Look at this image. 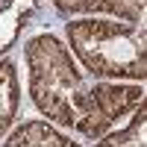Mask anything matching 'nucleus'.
I'll return each mask as SVG.
<instances>
[{"label": "nucleus", "instance_id": "4", "mask_svg": "<svg viewBox=\"0 0 147 147\" xmlns=\"http://www.w3.org/2000/svg\"><path fill=\"white\" fill-rule=\"evenodd\" d=\"M53 12L62 18H82V15H103L118 21H144L147 0H50Z\"/></svg>", "mask_w": 147, "mask_h": 147}, {"label": "nucleus", "instance_id": "5", "mask_svg": "<svg viewBox=\"0 0 147 147\" xmlns=\"http://www.w3.org/2000/svg\"><path fill=\"white\" fill-rule=\"evenodd\" d=\"M3 144L6 147H71L77 141L68 138L65 132H59L56 124H50V121L32 118V121H21L15 129H9Z\"/></svg>", "mask_w": 147, "mask_h": 147}, {"label": "nucleus", "instance_id": "1", "mask_svg": "<svg viewBox=\"0 0 147 147\" xmlns=\"http://www.w3.org/2000/svg\"><path fill=\"white\" fill-rule=\"evenodd\" d=\"M68 50L91 80H147V27L144 21H118L82 15L65 21Z\"/></svg>", "mask_w": 147, "mask_h": 147}, {"label": "nucleus", "instance_id": "7", "mask_svg": "<svg viewBox=\"0 0 147 147\" xmlns=\"http://www.w3.org/2000/svg\"><path fill=\"white\" fill-rule=\"evenodd\" d=\"M144 127H147V103L141 100L136 109L129 112V118L124 121V127H112L106 132V136L97 141V144H118V147H124V144H144Z\"/></svg>", "mask_w": 147, "mask_h": 147}, {"label": "nucleus", "instance_id": "3", "mask_svg": "<svg viewBox=\"0 0 147 147\" xmlns=\"http://www.w3.org/2000/svg\"><path fill=\"white\" fill-rule=\"evenodd\" d=\"M88 94L100 115L112 127L124 124L129 112L144 100V82H127V80H97L88 85Z\"/></svg>", "mask_w": 147, "mask_h": 147}, {"label": "nucleus", "instance_id": "8", "mask_svg": "<svg viewBox=\"0 0 147 147\" xmlns=\"http://www.w3.org/2000/svg\"><path fill=\"white\" fill-rule=\"evenodd\" d=\"M0 3H3V0H0Z\"/></svg>", "mask_w": 147, "mask_h": 147}, {"label": "nucleus", "instance_id": "6", "mask_svg": "<svg viewBox=\"0 0 147 147\" xmlns=\"http://www.w3.org/2000/svg\"><path fill=\"white\" fill-rule=\"evenodd\" d=\"M21 115V80L15 59L3 56L0 59V141Z\"/></svg>", "mask_w": 147, "mask_h": 147}, {"label": "nucleus", "instance_id": "2", "mask_svg": "<svg viewBox=\"0 0 147 147\" xmlns=\"http://www.w3.org/2000/svg\"><path fill=\"white\" fill-rule=\"evenodd\" d=\"M27 91L44 121L71 129L77 115L88 106V74L53 32H35L24 44Z\"/></svg>", "mask_w": 147, "mask_h": 147}]
</instances>
